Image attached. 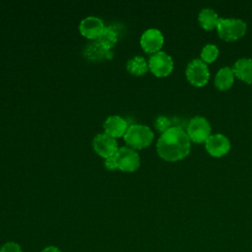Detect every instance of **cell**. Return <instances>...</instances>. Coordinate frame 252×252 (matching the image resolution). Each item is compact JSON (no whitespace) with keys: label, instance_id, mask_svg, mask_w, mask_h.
I'll list each match as a JSON object with an SVG mask.
<instances>
[{"label":"cell","instance_id":"1","mask_svg":"<svg viewBox=\"0 0 252 252\" xmlns=\"http://www.w3.org/2000/svg\"><path fill=\"white\" fill-rule=\"evenodd\" d=\"M191 140L187 132L179 126H172L163 133L157 143L158 155L166 161H177L190 153Z\"/></svg>","mask_w":252,"mask_h":252},{"label":"cell","instance_id":"2","mask_svg":"<svg viewBox=\"0 0 252 252\" xmlns=\"http://www.w3.org/2000/svg\"><path fill=\"white\" fill-rule=\"evenodd\" d=\"M141 160L138 153L130 147H122L110 158H105L104 165L107 169H120L125 172H133L140 166Z\"/></svg>","mask_w":252,"mask_h":252},{"label":"cell","instance_id":"3","mask_svg":"<svg viewBox=\"0 0 252 252\" xmlns=\"http://www.w3.org/2000/svg\"><path fill=\"white\" fill-rule=\"evenodd\" d=\"M124 140L132 149H143L152 144L154 133L146 125L133 124L128 127L124 135Z\"/></svg>","mask_w":252,"mask_h":252},{"label":"cell","instance_id":"4","mask_svg":"<svg viewBox=\"0 0 252 252\" xmlns=\"http://www.w3.org/2000/svg\"><path fill=\"white\" fill-rule=\"evenodd\" d=\"M247 30L244 21L240 19H223L220 18L217 31L219 36L225 41H235L242 37Z\"/></svg>","mask_w":252,"mask_h":252},{"label":"cell","instance_id":"5","mask_svg":"<svg viewBox=\"0 0 252 252\" xmlns=\"http://www.w3.org/2000/svg\"><path fill=\"white\" fill-rule=\"evenodd\" d=\"M211 131L212 129L209 121L203 116H195L191 118L186 130L190 140L198 144L206 143L212 135Z\"/></svg>","mask_w":252,"mask_h":252},{"label":"cell","instance_id":"6","mask_svg":"<svg viewBox=\"0 0 252 252\" xmlns=\"http://www.w3.org/2000/svg\"><path fill=\"white\" fill-rule=\"evenodd\" d=\"M185 74L189 83L195 87L205 86L210 79L209 68L201 59L190 61L186 67Z\"/></svg>","mask_w":252,"mask_h":252},{"label":"cell","instance_id":"7","mask_svg":"<svg viewBox=\"0 0 252 252\" xmlns=\"http://www.w3.org/2000/svg\"><path fill=\"white\" fill-rule=\"evenodd\" d=\"M148 65L151 72L157 77H166L173 70L172 58L163 51H158L151 55Z\"/></svg>","mask_w":252,"mask_h":252},{"label":"cell","instance_id":"8","mask_svg":"<svg viewBox=\"0 0 252 252\" xmlns=\"http://www.w3.org/2000/svg\"><path fill=\"white\" fill-rule=\"evenodd\" d=\"M93 147H94V152L98 156H100L104 158H108L112 157L118 150L115 138H113L105 133L97 134L94 138Z\"/></svg>","mask_w":252,"mask_h":252},{"label":"cell","instance_id":"9","mask_svg":"<svg viewBox=\"0 0 252 252\" xmlns=\"http://www.w3.org/2000/svg\"><path fill=\"white\" fill-rule=\"evenodd\" d=\"M205 148L208 154L214 158H220L230 150V142L223 134H214L205 143Z\"/></svg>","mask_w":252,"mask_h":252},{"label":"cell","instance_id":"10","mask_svg":"<svg viewBox=\"0 0 252 252\" xmlns=\"http://www.w3.org/2000/svg\"><path fill=\"white\" fill-rule=\"evenodd\" d=\"M140 43L145 52L154 54L162 47L163 35L158 29H148L143 32Z\"/></svg>","mask_w":252,"mask_h":252},{"label":"cell","instance_id":"11","mask_svg":"<svg viewBox=\"0 0 252 252\" xmlns=\"http://www.w3.org/2000/svg\"><path fill=\"white\" fill-rule=\"evenodd\" d=\"M103 22L96 17H87L80 24L81 33L90 39H97L104 31Z\"/></svg>","mask_w":252,"mask_h":252},{"label":"cell","instance_id":"12","mask_svg":"<svg viewBox=\"0 0 252 252\" xmlns=\"http://www.w3.org/2000/svg\"><path fill=\"white\" fill-rule=\"evenodd\" d=\"M103 129L105 134L113 138H118L122 135H125L128 129V125L122 117L118 115H111L104 121Z\"/></svg>","mask_w":252,"mask_h":252},{"label":"cell","instance_id":"13","mask_svg":"<svg viewBox=\"0 0 252 252\" xmlns=\"http://www.w3.org/2000/svg\"><path fill=\"white\" fill-rule=\"evenodd\" d=\"M232 71L234 76L239 80L252 85V59L251 58H240L238 59L233 67Z\"/></svg>","mask_w":252,"mask_h":252},{"label":"cell","instance_id":"14","mask_svg":"<svg viewBox=\"0 0 252 252\" xmlns=\"http://www.w3.org/2000/svg\"><path fill=\"white\" fill-rule=\"evenodd\" d=\"M234 73L230 67L220 68L215 78V86L220 91H226L231 88L234 82Z\"/></svg>","mask_w":252,"mask_h":252},{"label":"cell","instance_id":"15","mask_svg":"<svg viewBox=\"0 0 252 252\" xmlns=\"http://www.w3.org/2000/svg\"><path fill=\"white\" fill-rule=\"evenodd\" d=\"M220 17L211 8H204L200 11L198 15V22L200 26L206 31H212L217 29Z\"/></svg>","mask_w":252,"mask_h":252},{"label":"cell","instance_id":"16","mask_svg":"<svg viewBox=\"0 0 252 252\" xmlns=\"http://www.w3.org/2000/svg\"><path fill=\"white\" fill-rule=\"evenodd\" d=\"M118 37L117 32L112 27L104 28V31L100 36L96 39V42L105 50H110V48L116 43Z\"/></svg>","mask_w":252,"mask_h":252},{"label":"cell","instance_id":"17","mask_svg":"<svg viewBox=\"0 0 252 252\" xmlns=\"http://www.w3.org/2000/svg\"><path fill=\"white\" fill-rule=\"evenodd\" d=\"M126 67H127V70L131 74H133L135 76H142L147 73L149 65L146 62L144 57L135 56V57L131 58L130 60H128Z\"/></svg>","mask_w":252,"mask_h":252},{"label":"cell","instance_id":"18","mask_svg":"<svg viewBox=\"0 0 252 252\" xmlns=\"http://www.w3.org/2000/svg\"><path fill=\"white\" fill-rule=\"evenodd\" d=\"M219 48L216 44H206L201 50V60L204 63H213L219 56Z\"/></svg>","mask_w":252,"mask_h":252},{"label":"cell","instance_id":"19","mask_svg":"<svg viewBox=\"0 0 252 252\" xmlns=\"http://www.w3.org/2000/svg\"><path fill=\"white\" fill-rule=\"evenodd\" d=\"M86 55L89 56L91 59H99L100 57H102L103 55H110L108 50H105L104 48H102L96 41L92 44L91 46H89L86 50Z\"/></svg>","mask_w":252,"mask_h":252},{"label":"cell","instance_id":"20","mask_svg":"<svg viewBox=\"0 0 252 252\" xmlns=\"http://www.w3.org/2000/svg\"><path fill=\"white\" fill-rule=\"evenodd\" d=\"M155 127L158 131L163 133L167 129H169L171 126V121L166 116H158L155 120Z\"/></svg>","mask_w":252,"mask_h":252},{"label":"cell","instance_id":"21","mask_svg":"<svg viewBox=\"0 0 252 252\" xmlns=\"http://www.w3.org/2000/svg\"><path fill=\"white\" fill-rule=\"evenodd\" d=\"M0 252H23V249L19 243L8 241L0 247Z\"/></svg>","mask_w":252,"mask_h":252},{"label":"cell","instance_id":"22","mask_svg":"<svg viewBox=\"0 0 252 252\" xmlns=\"http://www.w3.org/2000/svg\"><path fill=\"white\" fill-rule=\"evenodd\" d=\"M40 252H62V251H61L57 246L49 245V246L44 247Z\"/></svg>","mask_w":252,"mask_h":252}]
</instances>
